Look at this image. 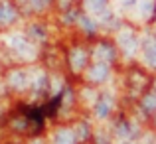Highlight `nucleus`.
<instances>
[{"instance_id": "f257e3e1", "label": "nucleus", "mask_w": 156, "mask_h": 144, "mask_svg": "<svg viewBox=\"0 0 156 144\" xmlns=\"http://www.w3.org/2000/svg\"><path fill=\"white\" fill-rule=\"evenodd\" d=\"M121 46L125 47L126 53H133L136 49V40H134V36L130 32H122L121 34Z\"/></svg>"}, {"instance_id": "f03ea898", "label": "nucleus", "mask_w": 156, "mask_h": 144, "mask_svg": "<svg viewBox=\"0 0 156 144\" xmlns=\"http://www.w3.org/2000/svg\"><path fill=\"white\" fill-rule=\"evenodd\" d=\"M107 75H109V67H107L105 63H97V65H93L91 73H89V77H91L93 81H103Z\"/></svg>"}, {"instance_id": "7ed1b4c3", "label": "nucleus", "mask_w": 156, "mask_h": 144, "mask_svg": "<svg viewBox=\"0 0 156 144\" xmlns=\"http://www.w3.org/2000/svg\"><path fill=\"white\" fill-rule=\"evenodd\" d=\"M10 83L14 85L16 89H24V87L28 85V75H26L24 71H14V73L10 75Z\"/></svg>"}, {"instance_id": "20e7f679", "label": "nucleus", "mask_w": 156, "mask_h": 144, "mask_svg": "<svg viewBox=\"0 0 156 144\" xmlns=\"http://www.w3.org/2000/svg\"><path fill=\"white\" fill-rule=\"evenodd\" d=\"M14 18H16L14 8L8 6V4H2V6H0V24H10Z\"/></svg>"}, {"instance_id": "39448f33", "label": "nucleus", "mask_w": 156, "mask_h": 144, "mask_svg": "<svg viewBox=\"0 0 156 144\" xmlns=\"http://www.w3.org/2000/svg\"><path fill=\"white\" fill-rule=\"evenodd\" d=\"M73 142H75V138L69 130H59L55 134V140H53V144H73Z\"/></svg>"}, {"instance_id": "423d86ee", "label": "nucleus", "mask_w": 156, "mask_h": 144, "mask_svg": "<svg viewBox=\"0 0 156 144\" xmlns=\"http://www.w3.org/2000/svg\"><path fill=\"white\" fill-rule=\"evenodd\" d=\"M71 65H73V69H83V65H85V53L81 51V49L73 51V55H71Z\"/></svg>"}, {"instance_id": "0eeeda50", "label": "nucleus", "mask_w": 156, "mask_h": 144, "mask_svg": "<svg viewBox=\"0 0 156 144\" xmlns=\"http://www.w3.org/2000/svg\"><path fill=\"white\" fill-rule=\"evenodd\" d=\"M91 12H103L105 8V0H85Z\"/></svg>"}, {"instance_id": "6e6552de", "label": "nucleus", "mask_w": 156, "mask_h": 144, "mask_svg": "<svg viewBox=\"0 0 156 144\" xmlns=\"http://www.w3.org/2000/svg\"><path fill=\"white\" fill-rule=\"evenodd\" d=\"M109 111H111V103L109 101H99L97 103V114H99V117H107Z\"/></svg>"}, {"instance_id": "1a4fd4ad", "label": "nucleus", "mask_w": 156, "mask_h": 144, "mask_svg": "<svg viewBox=\"0 0 156 144\" xmlns=\"http://www.w3.org/2000/svg\"><path fill=\"white\" fill-rule=\"evenodd\" d=\"M146 61H148L152 67H156V42L146 49Z\"/></svg>"}, {"instance_id": "9d476101", "label": "nucleus", "mask_w": 156, "mask_h": 144, "mask_svg": "<svg viewBox=\"0 0 156 144\" xmlns=\"http://www.w3.org/2000/svg\"><path fill=\"white\" fill-rule=\"evenodd\" d=\"M138 8H140L142 16H148L150 12H152V2H150V0H140V2H138Z\"/></svg>"}, {"instance_id": "9b49d317", "label": "nucleus", "mask_w": 156, "mask_h": 144, "mask_svg": "<svg viewBox=\"0 0 156 144\" xmlns=\"http://www.w3.org/2000/svg\"><path fill=\"white\" fill-rule=\"evenodd\" d=\"M97 55L103 57V59H111V57H113V49L107 47V46H99L97 47Z\"/></svg>"}, {"instance_id": "f8f14e48", "label": "nucleus", "mask_w": 156, "mask_h": 144, "mask_svg": "<svg viewBox=\"0 0 156 144\" xmlns=\"http://www.w3.org/2000/svg\"><path fill=\"white\" fill-rule=\"evenodd\" d=\"M144 107H146V109H150V111L156 109V99L154 97H146L144 99Z\"/></svg>"}, {"instance_id": "ddd939ff", "label": "nucleus", "mask_w": 156, "mask_h": 144, "mask_svg": "<svg viewBox=\"0 0 156 144\" xmlns=\"http://www.w3.org/2000/svg\"><path fill=\"white\" fill-rule=\"evenodd\" d=\"M32 4H34V8H36V10H42V8H46L48 0H32Z\"/></svg>"}, {"instance_id": "4468645a", "label": "nucleus", "mask_w": 156, "mask_h": 144, "mask_svg": "<svg viewBox=\"0 0 156 144\" xmlns=\"http://www.w3.org/2000/svg\"><path fill=\"white\" fill-rule=\"evenodd\" d=\"M81 22H83V28H85V30H87V32H93V30H95V24H91V20L83 18V20H81Z\"/></svg>"}, {"instance_id": "2eb2a0df", "label": "nucleus", "mask_w": 156, "mask_h": 144, "mask_svg": "<svg viewBox=\"0 0 156 144\" xmlns=\"http://www.w3.org/2000/svg\"><path fill=\"white\" fill-rule=\"evenodd\" d=\"M119 134H121V136H129V126L121 125V126H119Z\"/></svg>"}, {"instance_id": "dca6fc26", "label": "nucleus", "mask_w": 156, "mask_h": 144, "mask_svg": "<svg viewBox=\"0 0 156 144\" xmlns=\"http://www.w3.org/2000/svg\"><path fill=\"white\" fill-rule=\"evenodd\" d=\"M126 144H129V142H126Z\"/></svg>"}]
</instances>
